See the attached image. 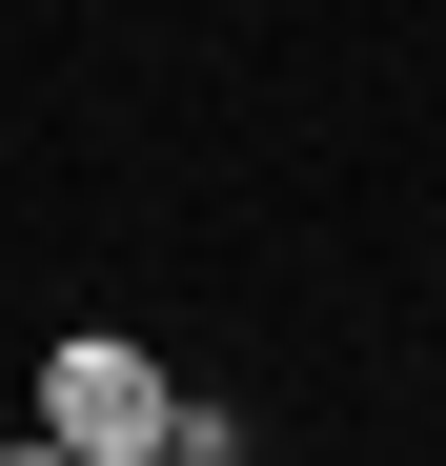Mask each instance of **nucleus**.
Here are the masks:
<instances>
[{"label":"nucleus","mask_w":446,"mask_h":466,"mask_svg":"<svg viewBox=\"0 0 446 466\" xmlns=\"http://www.w3.org/2000/svg\"><path fill=\"white\" fill-rule=\"evenodd\" d=\"M41 426L82 446V466H163V426H183V365L142 345V325H61V345H41Z\"/></svg>","instance_id":"nucleus-1"},{"label":"nucleus","mask_w":446,"mask_h":466,"mask_svg":"<svg viewBox=\"0 0 446 466\" xmlns=\"http://www.w3.org/2000/svg\"><path fill=\"white\" fill-rule=\"evenodd\" d=\"M0 466H82V446H61V426H21V446H0Z\"/></svg>","instance_id":"nucleus-2"}]
</instances>
